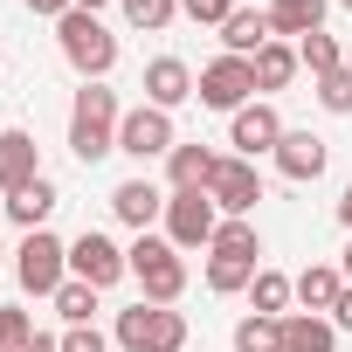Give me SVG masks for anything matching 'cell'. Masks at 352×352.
<instances>
[{"label":"cell","mask_w":352,"mask_h":352,"mask_svg":"<svg viewBox=\"0 0 352 352\" xmlns=\"http://www.w3.org/2000/svg\"><path fill=\"white\" fill-rule=\"evenodd\" d=\"M118 124H124L118 90H111V83H83L76 104H69V152H76L83 166H97L104 152H118Z\"/></svg>","instance_id":"1"},{"label":"cell","mask_w":352,"mask_h":352,"mask_svg":"<svg viewBox=\"0 0 352 352\" xmlns=\"http://www.w3.org/2000/svg\"><path fill=\"white\" fill-rule=\"evenodd\" d=\"M56 42H63V56H69V69H76L83 83H104V76L118 69V35H111L97 14H83V8H69V14L56 21Z\"/></svg>","instance_id":"2"},{"label":"cell","mask_w":352,"mask_h":352,"mask_svg":"<svg viewBox=\"0 0 352 352\" xmlns=\"http://www.w3.org/2000/svg\"><path fill=\"white\" fill-rule=\"evenodd\" d=\"M124 256H131V276H138L145 304H180V290H187V263H180V249H173L166 235H138Z\"/></svg>","instance_id":"3"},{"label":"cell","mask_w":352,"mask_h":352,"mask_svg":"<svg viewBox=\"0 0 352 352\" xmlns=\"http://www.w3.org/2000/svg\"><path fill=\"white\" fill-rule=\"evenodd\" d=\"M111 338L124 352H187V318L173 304H131V311H118Z\"/></svg>","instance_id":"4"},{"label":"cell","mask_w":352,"mask_h":352,"mask_svg":"<svg viewBox=\"0 0 352 352\" xmlns=\"http://www.w3.org/2000/svg\"><path fill=\"white\" fill-rule=\"evenodd\" d=\"M14 276H21L28 297H56V290L69 283V242H56L49 228H35V235L14 249Z\"/></svg>","instance_id":"5"},{"label":"cell","mask_w":352,"mask_h":352,"mask_svg":"<svg viewBox=\"0 0 352 352\" xmlns=\"http://www.w3.org/2000/svg\"><path fill=\"white\" fill-rule=\"evenodd\" d=\"M194 97L208 104V111H242V104H256V63L249 56H214L208 69H201V83H194Z\"/></svg>","instance_id":"6"},{"label":"cell","mask_w":352,"mask_h":352,"mask_svg":"<svg viewBox=\"0 0 352 352\" xmlns=\"http://www.w3.org/2000/svg\"><path fill=\"white\" fill-rule=\"evenodd\" d=\"M69 276H76V283H90V290H111L118 276H131V256H124L111 235L83 228V235L69 242Z\"/></svg>","instance_id":"7"},{"label":"cell","mask_w":352,"mask_h":352,"mask_svg":"<svg viewBox=\"0 0 352 352\" xmlns=\"http://www.w3.org/2000/svg\"><path fill=\"white\" fill-rule=\"evenodd\" d=\"M214 228H221V208L208 201V194H173L166 201V242L173 249H214Z\"/></svg>","instance_id":"8"},{"label":"cell","mask_w":352,"mask_h":352,"mask_svg":"<svg viewBox=\"0 0 352 352\" xmlns=\"http://www.w3.org/2000/svg\"><path fill=\"white\" fill-rule=\"evenodd\" d=\"M173 145H180V138H173V111H159V104H138V111H124V124H118V152L124 159H166Z\"/></svg>","instance_id":"9"},{"label":"cell","mask_w":352,"mask_h":352,"mask_svg":"<svg viewBox=\"0 0 352 352\" xmlns=\"http://www.w3.org/2000/svg\"><path fill=\"white\" fill-rule=\"evenodd\" d=\"M208 201H214L228 221H249V208L263 201V173H256V159H221L214 180H208Z\"/></svg>","instance_id":"10"},{"label":"cell","mask_w":352,"mask_h":352,"mask_svg":"<svg viewBox=\"0 0 352 352\" xmlns=\"http://www.w3.org/2000/svg\"><path fill=\"white\" fill-rule=\"evenodd\" d=\"M283 118H276V104H242L235 111V124H228V145H235V159H263V152H276L283 145Z\"/></svg>","instance_id":"11"},{"label":"cell","mask_w":352,"mask_h":352,"mask_svg":"<svg viewBox=\"0 0 352 352\" xmlns=\"http://www.w3.org/2000/svg\"><path fill=\"white\" fill-rule=\"evenodd\" d=\"M194 83H201V76H194L180 56H152V63H145V104H159V111H180V104L194 97Z\"/></svg>","instance_id":"12"},{"label":"cell","mask_w":352,"mask_h":352,"mask_svg":"<svg viewBox=\"0 0 352 352\" xmlns=\"http://www.w3.org/2000/svg\"><path fill=\"white\" fill-rule=\"evenodd\" d=\"M270 159H276L283 180H297V187H304V180H318V173H324V159H331V152H324V138H318V131H283V145H276Z\"/></svg>","instance_id":"13"},{"label":"cell","mask_w":352,"mask_h":352,"mask_svg":"<svg viewBox=\"0 0 352 352\" xmlns=\"http://www.w3.org/2000/svg\"><path fill=\"white\" fill-rule=\"evenodd\" d=\"M166 201H173V194H159L152 180H124V187L111 194V214H118L124 228H138V235H145L152 221H166Z\"/></svg>","instance_id":"14"},{"label":"cell","mask_w":352,"mask_h":352,"mask_svg":"<svg viewBox=\"0 0 352 352\" xmlns=\"http://www.w3.org/2000/svg\"><path fill=\"white\" fill-rule=\"evenodd\" d=\"M28 180H42V152L28 131H0V194H21Z\"/></svg>","instance_id":"15"},{"label":"cell","mask_w":352,"mask_h":352,"mask_svg":"<svg viewBox=\"0 0 352 352\" xmlns=\"http://www.w3.org/2000/svg\"><path fill=\"white\" fill-rule=\"evenodd\" d=\"M214 166H221V152H208V145H173L166 152V180H173V194H208Z\"/></svg>","instance_id":"16"},{"label":"cell","mask_w":352,"mask_h":352,"mask_svg":"<svg viewBox=\"0 0 352 352\" xmlns=\"http://www.w3.org/2000/svg\"><path fill=\"white\" fill-rule=\"evenodd\" d=\"M56 201H63V194H56V180H49V173H42V180H28L21 194H8V221L35 235V228H49V214H56Z\"/></svg>","instance_id":"17"},{"label":"cell","mask_w":352,"mask_h":352,"mask_svg":"<svg viewBox=\"0 0 352 352\" xmlns=\"http://www.w3.org/2000/svg\"><path fill=\"white\" fill-rule=\"evenodd\" d=\"M221 42H228V56H263L270 42H276V28H270V14H256V8H235L228 21H221Z\"/></svg>","instance_id":"18"},{"label":"cell","mask_w":352,"mask_h":352,"mask_svg":"<svg viewBox=\"0 0 352 352\" xmlns=\"http://www.w3.org/2000/svg\"><path fill=\"white\" fill-rule=\"evenodd\" d=\"M283 352H338V324L318 311H290L283 318Z\"/></svg>","instance_id":"19"},{"label":"cell","mask_w":352,"mask_h":352,"mask_svg":"<svg viewBox=\"0 0 352 352\" xmlns=\"http://www.w3.org/2000/svg\"><path fill=\"white\" fill-rule=\"evenodd\" d=\"M270 28L276 42H304L324 28V0H270Z\"/></svg>","instance_id":"20"},{"label":"cell","mask_w":352,"mask_h":352,"mask_svg":"<svg viewBox=\"0 0 352 352\" xmlns=\"http://www.w3.org/2000/svg\"><path fill=\"white\" fill-rule=\"evenodd\" d=\"M338 290H345V270H331V263H311V270L297 276V304H304V311H318V318L338 304Z\"/></svg>","instance_id":"21"},{"label":"cell","mask_w":352,"mask_h":352,"mask_svg":"<svg viewBox=\"0 0 352 352\" xmlns=\"http://www.w3.org/2000/svg\"><path fill=\"white\" fill-rule=\"evenodd\" d=\"M290 297H297V276H283V270H256V283H249L256 318H290V311H283Z\"/></svg>","instance_id":"22"},{"label":"cell","mask_w":352,"mask_h":352,"mask_svg":"<svg viewBox=\"0 0 352 352\" xmlns=\"http://www.w3.org/2000/svg\"><path fill=\"white\" fill-rule=\"evenodd\" d=\"M297 69H304V63H297V49H290V42H270V49L256 56V90H283Z\"/></svg>","instance_id":"23"},{"label":"cell","mask_w":352,"mask_h":352,"mask_svg":"<svg viewBox=\"0 0 352 352\" xmlns=\"http://www.w3.org/2000/svg\"><path fill=\"white\" fill-rule=\"evenodd\" d=\"M256 270H263V263H242V256H208V290H214V297H235V290H249V283H256Z\"/></svg>","instance_id":"24"},{"label":"cell","mask_w":352,"mask_h":352,"mask_svg":"<svg viewBox=\"0 0 352 352\" xmlns=\"http://www.w3.org/2000/svg\"><path fill=\"white\" fill-rule=\"evenodd\" d=\"M235 352H283V318H242L235 324Z\"/></svg>","instance_id":"25"},{"label":"cell","mask_w":352,"mask_h":352,"mask_svg":"<svg viewBox=\"0 0 352 352\" xmlns=\"http://www.w3.org/2000/svg\"><path fill=\"white\" fill-rule=\"evenodd\" d=\"M297 63H304V69H311V76H318V83H324V76H331V69H345V56H338V42H331V35H324V28H318V35H304V42H297Z\"/></svg>","instance_id":"26"},{"label":"cell","mask_w":352,"mask_h":352,"mask_svg":"<svg viewBox=\"0 0 352 352\" xmlns=\"http://www.w3.org/2000/svg\"><path fill=\"white\" fill-rule=\"evenodd\" d=\"M208 256H242V263H256V256H263V235H256L249 221H221V228H214V249H208Z\"/></svg>","instance_id":"27"},{"label":"cell","mask_w":352,"mask_h":352,"mask_svg":"<svg viewBox=\"0 0 352 352\" xmlns=\"http://www.w3.org/2000/svg\"><path fill=\"white\" fill-rule=\"evenodd\" d=\"M56 311H63V318H69V324H90V311H97V290H90V283H76V276H69V283H63V290H56Z\"/></svg>","instance_id":"28"},{"label":"cell","mask_w":352,"mask_h":352,"mask_svg":"<svg viewBox=\"0 0 352 352\" xmlns=\"http://www.w3.org/2000/svg\"><path fill=\"white\" fill-rule=\"evenodd\" d=\"M173 14H180V0H124V21L131 28H166Z\"/></svg>","instance_id":"29"},{"label":"cell","mask_w":352,"mask_h":352,"mask_svg":"<svg viewBox=\"0 0 352 352\" xmlns=\"http://www.w3.org/2000/svg\"><path fill=\"white\" fill-rule=\"evenodd\" d=\"M318 104H324L331 118H352V69H331V76L318 83Z\"/></svg>","instance_id":"30"},{"label":"cell","mask_w":352,"mask_h":352,"mask_svg":"<svg viewBox=\"0 0 352 352\" xmlns=\"http://www.w3.org/2000/svg\"><path fill=\"white\" fill-rule=\"evenodd\" d=\"M35 338V324H28V311H14V304H0V352H21Z\"/></svg>","instance_id":"31"},{"label":"cell","mask_w":352,"mask_h":352,"mask_svg":"<svg viewBox=\"0 0 352 352\" xmlns=\"http://www.w3.org/2000/svg\"><path fill=\"white\" fill-rule=\"evenodd\" d=\"M180 14L201 21V28H221V21L235 14V0H180Z\"/></svg>","instance_id":"32"},{"label":"cell","mask_w":352,"mask_h":352,"mask_svg":"<svg viewBox=\"0 0 352 352\" xmlns=\"http://www.w3.org/2000/svg\"><path fill=\"white\" fill-rule=\"evenodd\" d=\"M63 352H111V338H104L97 324H69V331H63Z\"/></svg>","instance_id":"33"},{"label":"cell","mask_w":352,"mask_h":352,"mask_svg":"<svg viewBox=\"0 0 352 352\" xmlns=\"http://www.w3.org/2000/svg\"><path fill=\"white\" fill-rule=\"evenodd\" d=\"M69 8H76V0H28V14H42V21H63Z\"/></svg>","instance_id":"34"},{"label":"cell","mask_w":352,"mask_h":352,"mask_svg":"<svg viewBox=\"0 0 352 352\" xmlns=\"http://www.w3.org/2000/svg\"><path fill=\"white\" fill-rule=\"evenodd\" d=\"M331 324H338V331H352V283L338 290V304H331Z\"/></svg>","instance_id":"35"},{"label":"cell","mask_w":352,"mask_h":352,"mask_svg":"<svg viewBox=\"0 0 352 352\" xmlns=\"http://www.w3.org/2000/svg\"><path fill=\"white\" fill-rule=\"evenodd\" d=\"M21 352H63V338H42V331H35V338H28Z\"/></svg>","instance_id":"36"},{"label":"cell","mask_w":352,"mask_h":352,"mask_svg":"<svg viewBox=\"0 0 352 352\" xmlns=\"http://www.w3.org/2000/svg\"><path fill=\"white\" fill-rule=\"evenodd\" d=\"M338 270H345V283H352V242H345V263H338Z\"/></svg>","instance_id":"37"},{"label":"cell","mask_w":352,"mask_h":352,"mask_svg":"<svg viewBox=\"0 0 352 352\" xmlns=\"http://www.w3.org/2000/svg\"><path fill=\"white\" fill-rule=\"evenodd\" d=\"M76 8H83V14H97V8H104V0H76Z\"/></svg>","instance_id":"38"},{"label":"cell","mask_w":352,"mask_h":352,"mask_svg":"<svg viewBox=\"0 0 352 352\" xmlns=\"http://www.w3.org/2000/svg\"><path fill=\"white\" fill-rule=\"evenodd\" d=\"M0 263H8V249H0Z\"/></svg>","instance_id":"39"},{"label":"cell","mask_w":352,"mask_h":352,"mask_svg":"<svg viewBox=\"0 0 352 352\" xmlns=\"http://www.w3.org/2000/svg\"><path fill=\"white\" fill-rule=\"evenodd\" d=\"M338 8H352V0H338Z\"/></svg>","instance_id":"40"}]
</instances>
